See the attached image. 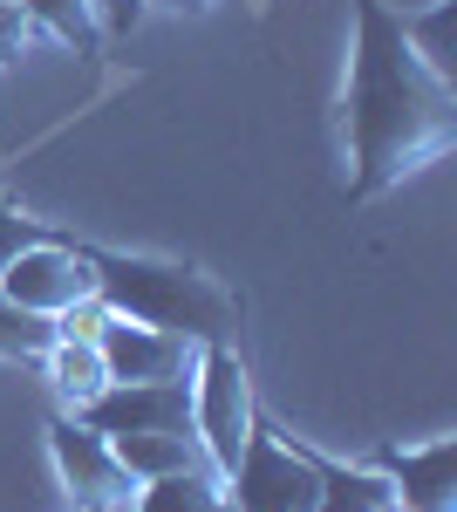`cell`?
<instances>
[{
  "label": "cell",
  "instance_id": "cell-1",
  "mask_svg": "<svg viewBox=\"0 0 457 512\" xmlns=\"http://www.w3.org/2000/svg\"><path fill=\"white\" fill-rule=\"evenodd\" d=\"M348 198L369 205L457 144V82L430 76L389 0H355V55L342 89Z\"/></svg>",
  "mask_w": 457,
  "mask_h": 512
},
{
  "label": "cell",
  "instance_id": "cell-2",
  "mask_svg": "<svg viewBox=\"0 0 457 512\" xmlns=\"http://www.w3.org/2000/svg\"><path fill=\"white\" fill-rule=\"evenodd\" d=\"M96 267V294L103 308L144 328H171L185 342H239L246 301L232 294L226 280H212L191 260H157V253H116V246H89Z\"/></svg>",
  "mask_w": 457,
  "mask_h": 512
},
{
  "label": "cell",
  "instance_id": "cell-3",
  "mask_svg": "<svg viewBox=\"0 0 457 512\" xmlns=\"http://www.w3.org/2000/svg\"><path fill=\"white\" fill-rule=\"evenodd\" d=\"M253 403L260 396H253V369H246L239 342H205L191 362V431L219 478L239 465V444L253 431Z\"/></svg>",
  "mask_w": 457,
  "mask_h": 512
},
{
  "label": "cell",
  "instance_id": "cell-4",
  "mask_svg": "<svg viewBox=\"0 0 457 512\" xmlns=\"http://www.w3.org/2000/svg\"><path fill=\"white\" fill-rule=\"evenodd\" d=\"M321 478L301 451L280 437L267 403H253V431L239 444V465L226 472V506L232 512H314Z\"/></svg>",
  "mask_w": 457,
  "mask_h": 512
},
{
  "label": "cell",
  "instance_id": "cell-5",
  "mask_svg": "<svg viewBox=\"0 0 457 512\" xmlns=\"http://www.w3.org/2000/svg\"><path fill=\"white\" fill-rule=\"evenodd\" d=\"M48 451H55V472L69 485V512H130L137 499V478L116 465L110 437L89 431L82 417H48Z\"/></svg>",
  "mask_w": 457,
  "mask_h": 512
},
{
  "label": "cell",
  "instance_id": "cell-6",
  "mask_svg": "<svg viewBox=\"0 0 457 512\" xmlns=\"http://www.w3.org/2000/svg\"><path fill=\"white\" fill-rule=\"evenodd\" d=\"M0 294L14 301V308H28V315H62L69 301L82 294H96V267H89V246L76 239H41V246H21L7 267H0Z\"/></svg>",
  "mask_w": 457,
  "mask_h": 512
},
{
  "label": "cell",
  "instance_id": "cell-7",
  "mask_svg": "<svg viewBox=\"0 0 457 512\" xmlns=\"http://www.w3.org/2000/svg\"><path fill=\"white\" fill-rule=\"evenodd\" d=\"M96 355H103L110 383H185L191 362H198V342L171 335V328H144V321L110 315L103 335H96Z\"/></svg>",
  "mask_w": 457,
  "mask_h": 512
},
{
  "label": "cell",
  "instance_id": "cell-8",
  "mask_svg": "<svg viewBox=\"0 0 457 512\" xmlns=\"http://www.w3.org/2000/svg\"><path fill=\"white\" fill-rule=\"evenodd\" d=\"M362 465H376L389 478V499L403 512H457V492H451V472H457V437H430L417 451H376V458H362Z\"/></svg>",
  "mask_w": 457,
  "mask_h": 512
},
{
  "label": "cell",
  "instance_id": "cell-9",
  "mask_svg": "<svg viewBox=\"0 0 457 512\" xmlns=\"http://www.w3.org/2000/svg\"><path fill=\"white\" fill-rule=\"evenodd\" d=\"M294 451H301L307 465H314V478H321V499H314V512H376L389 506V478L376 472V465H348V458H328V451H314L307 437L280 431Z\"/></svg>",
  "mask_w": 457,
  "mask_h": 512
},
{
  "label": "cell",
  "instance_id": "cell-10",
  "mask_svg": "<svg viewBox=\"0 0 457 512\" xmlns=\"http://www.w3.org/2000/svg\"><path fill=\"white\" fill-rule=\"evenodd\" d=\"M116 465L137 478H164V472H198V465H212L205 458V444H198V431H144V437H110Z\"/></svg>",
  "mask_w": 457,
  "mask_h": 512
},
{
  "label": "cell",
  "instance_id": "cell-11",
  "mask_svg": "<svg viewBox=\"0 0 457 512\" xmlns=\"http://www.w3.org/2000/svg\"><path fill=\"white\" fill-rule=\"evenodd\" d=\"M35 369L48 376V390L62 396V410H82L89 396H103V390H110V369H103L96 342H69V335H55V342L41 349Z\"/></svg>",
  "mask_w": 457,
  "mask_h": 512
},
{
  "label": "cell",
  "instance_id": "cell-12",
  "mask_svg": "<svg viewBox=\"0 0 457 512\" xmlns=\"http://www.w3.org/2000/svg\"><path fill=\"white\" fill-rule=\"evenodd\" d=\"M219 506H226V478L212 472V465L144 478L137 499H130V512H219Z\"/></svg>",
  "mask_w": 457,
  "mask_h": 512
},
{
  "label": "cell",
  "instance_id": "cell-13",
  "mask_svg": "<svg viewBox=\"0 0 457 512\" xmlns=\"http://www.w3.org/2000/svg\"><path fill=\"white\" fill-rule=\"evenodd\" d=\"M28 14V28L55 35L69 55H103V21H96V0H14Z\"/></svg>",
  "mask_w": 457,
  "mask_h": 512
},
{
  "label": "cell",
  "instance_id": "cell-14",
  "mask_svg": "<svg viewBox=\"0 0 457 512\" xmlns=\"http://www.w3.org/2000/svg\"><path fill=\"white\" fill-rule=\"evenodd\" d=\"M451 14L457 0H430L423 14H396V28H403V41L417 48V62L430 69V76L457 82V62H451Z\"/></svg>",
  "mask_w": 457,
  "mask_h": 512
},
{
  "label": "cell",
  "instance_id": "cell-15",
  "mask_svg": "<svg viewBox=\"0 0 457 512\" xmlns=\"http://www.w3.org/2000/svg\"><path fill=\"white\" fill-rule=\"evenodd\" d=\"M55 342V321L48 315H28L0 294V362H41V349Z\"/></svg>",
  "mask_w": 457,
  "mask_h": 512
},
{
  "label": "cell",
  "instance_id": "cell-16",
  "mask_svg": "<svg viewBox=\"0 0 457 512\" xmlns=\"http://www.w3.org/2000/svg\"><path fill=\"white\" fill-rule=\"evenodd\" d=\"M103 321H110L103 294H82V301H69V308L55 315V335H69V342H96V335H103Z\"/></svg>",
  "mask_w": 457,
  "mask_h": 512
},
{
  "label": "cell",
  "instance_id": "cell-17",
  "mask_svg": "<svg viewBox=\"0 0 457 512\" xmlns=\"http://www.w3.org/2000/svg\"><path fill=\"white\" fill-rule=\"evenodd\" d=\"M41 239H55V233H48V226H35L28 212H14V205H7V192H0V267H7L21 246H41Z\"/></svg>",
  "mask_w": 457,
  "mask_h": 512
},
{
  "label": "cell",
  "instance_id": "cell-18",
  "mask_svg": "<svg viewBox=\"0 0 457 512\" xmlns=\"http://www.w3.org/2000/svg\"><path fill=\"white\" fill-rule=\"evenodd\" d=\"M28 35H35V28H28V14H21L14 0H0V76H7V69L21 62V48H28Z\"/></svg>",
  "mask_w": 457,
  "mask_h": 512
},
{
  "label": "cell",
  "instance_id": "cell-19",
  "mask_svg": "<svg viewBox=\"0 0 457 512\" xmlns=\"http://www.w3.org/2000/svg\"><path fill=\"white\" fill-rule=\"evenodd\" d=\"M96 21H103V35H130L144 21V0H96Z\"/></svg>",
  "mask_w": 457,
  "mask_h": 512
},
{
  "label": "cell",
  "instance_id": "cell-20",
  "mask_svg": "<svg viewBox=\"0 0 457 512\" xmlns=\"http://www.w3.org/2000/svg\"><path fill=\"white\" fill-rule=\"evenodd\" d=\"M144 7H164V14H212V0H144Z\"/></svg>",
  "mask_w": 457,
  "mask_h": 512
},
{
  "label": "cell",
  "instance_id": "cell-21",
  "mask_svg": "<svg viewBox=\"0 0 457 512\" xmlns=\"http://www.w3.org/2000/svg\"><path fill=\"white\" fill-rule=\"evenodd\" d=\"M376 512H403V506H396V499H389V506H376Z\"/></svg>",
  "mask_w": 457,
  "mask_h": 512
},
{
  "label": "cell",
  "instance_id": "cell-22",
  "mask_svg": "<svg viewBox=\"0 0 457 512\" xmlns=\"http://www.w3.org/2000/svg\"><path fill=\"white\" fill-rule=\"evenodd\" d=\"M219 512H232V506H219Z\"/></svg>",
  "mask_w": 457,
  "mask_h": 512
}]
</instances>
